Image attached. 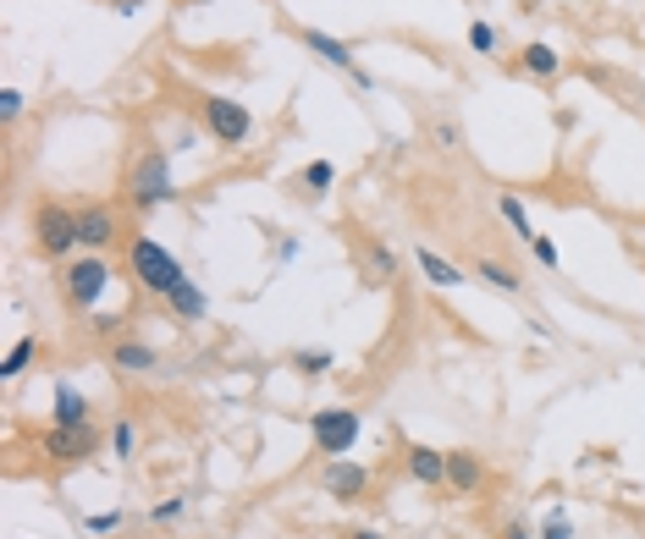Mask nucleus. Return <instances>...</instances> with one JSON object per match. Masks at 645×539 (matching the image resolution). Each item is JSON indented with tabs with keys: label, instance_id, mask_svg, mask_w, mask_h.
Here are the masks:
<instances>
[{
	"label": "nucleus",
	"instance_id": "f257e3e1",
	"mask_svg": "<svg viewBox=\"0 0 645 539\" xmlns=\"http://www.w3.org/2000/svg\"><path fill=\"white\" fill-rule=\"evenodd\" d=\"M127 276H133L138 292H149V298L166 303V298L188 281V270H183V259H177L172 248H160L154 237H133V248H127Z\"/></svg>",
	"mask_w": 645,
	"mask_h": 539
},
{
	"label": "nucleus",
	"instance_id": "72a5a7b5",
	"mask_svg": "<svg viewBox=\"0 0 645 539\" xmlns=\"http://www.w3.org/2000/svg\"><path fill=\"white\" fill-rule=\"evenodd\" d=\"M138 7H144V0H111V12H122V17H133Z\"/></svg>",
	"mask_w": 645,
	"mask_h": 539
},
{
	"label": "nucleus",
	"instance_id": "cd10ccee",
	"mask_svg": "<svg viewBox=\"0 0 645 539\" xmlns=\"http://www.w3.org/2000/svg\"><path fill=\"white\" fill-rule=\"evenodd\" d=\"M541 539H574V523H569V512H551V517H546V528H541Z\"/></svg>",
	"mask_w": 645,
	"mask_h": 539
},
{
	"label": "nucleus",
	"instance_id": "20e7f679",
	"mask_svg": "<svg viewBox=\"0 0 645 539\" xmlns=\"http://www.w3.org/2000/svg\"><path fill=\"white\" fill-rule=\"evenodd\" d=\"M111 259L106 253H84V259H66V270H61V298H66V309H95L100 298H106V287H111Z\"/></svg>",
	"mask_w": 645,
	"mask_h": 539
},
{
	"label": "nucleus",
	"instance_id": "c756f323",
	"mask_svg": "<svg viewBox=\"0 0 645 539\" xmlns=\"http://www.w3.org/2000/svg\"><path fill=\"white\" fill-rule=\"evenodd\" d=\"M89 325H95V336H111V341H116V336H122V325H127V314H95Z\"/></svg>",
	"mask_w": 645,
	"mask_h": 539
},
{
	"label": "nucleus",
	"instance_id": "7ed1b4c3",
	"mask_svg": "<svg viewBox=\"0 0 645 539\" xmlns=\"http://www.w3.org/2000/svg\"><path fill=\"white\" fill-rule=\"evenodd\" d=\"M199 122L221 149H244L255 143V111L232 95H199Z\"/></svg>",
	"mask_w": 645,
	"mask_h": 539
},
{
	"label": "nucleus",
	"instance_id": "bb28decb",
	"mask_svg": "<svg viewBox=\"0 0 645 539\" xmlns=\"http://www.w3.org/2000/svg\"><path fill=\"white\" fill-rule=\"evenodd\" d=\"M23 116V88H0V127H17Z\"/></svg>",
	"mask_w": 645,
	"mask_h": 539
},
{
	"label": "nucleus",
	"instance_id": "c85d7f7f",
	"mask_svg": "<svg viewBox=\"0 0 645 539\" xmlns=\"http://www.w3.org/2000/svg\"><path fill=\"white\" fill-rule=\"evenodd\" d=\"M530 253H535V264L557 270V242H551V237H530Z\"/></svg>",
	"mask_w": 645,
	"mask_h": 539
},
{
	"label": "nucleus",
	"instance_id": "4468645a",
	"mask_svg": "<svg viewBox=\"0 0 645 539\" xmlns=\"http://www.w3.org/2000/svg\"><path fill=\"white\" fill-rule=\"evenodd\" d=\"M50 424H95V402L77 391V386H55V408H50Z\"/></svg>",
	"mask_w": 645,
	"mask_h": 539
},
{
	"label": "nucleus",
	"instance_id": "473e14b6",
	"mask_svg": "<svg viewBox=\"0 0 645 539\" xmlns=\"http://www.w3.org/2000/svg\"><path fill=\"white\" fill-rule=\"evenodd\" d=\"M497 539H535V534H530L524 523H503V528H497Z\"/></svg>",
	"mask_w": 645,
	"mask_h": 539
},
{
	"label": "nucleus",
	"instance_id": "6ab92c4d",
	"mask_svg": "<svg viewBox=\"0 0 645 539\" xmlns=\"http://www.w3.org/2000/svg\"><path fill=\"white\" fill-rule=\"evenodd\" d=\"M524 72H530V77H541V83H551V77L562 72V55H557L551 45H541V39H535V45H524Z\"/></svg>",
	"mask_w": 645,
	"mask_h": 539
},
{
	"label": "nucleus",
	"instance_id": "f8f14e48",
	"mask_svg": "<svg viewBox=\"0 0 645 539\" xmlns=\"http://www.w3.org/2000/svg\"><path fill=\"white\" fill-rule=\"evenodd\" d=\"M409 479L425 490H447V452H436V446H409Z\"/></svg>",
	"mask_w": 645,
	"mask_h": 539
},
{
	"label": "nucleus",
	"instance_id": "423d86ee",
	"mask_svg": "<svg viewBox=\"0 0 645 539\" xmlns=\"http://www.w3.org/2000/svg\"><path fill=\"white\" fill-rule=\"evenodd\" d=\"M34 248L45 253V259H72L77 248V210H66L61 199H45L39 210H34Z\"/></svg>",
	"mask_w": 645,
	"mask_h": 539
},
{
	"label": "nucleus",
	"instance_id": "39448f33",
	"mask_svg": "<svg viewBox=\"0 0 645 539\" xmlns=\"http://www.w3.org/2000/svg\"><path fill=\"white\" fill-rule=\"evenodd\" d=\"M100 452V435L95 424H45L39 429V457L55 463V468H77Z\"/></svg>",
	"mask_w": 645,
	"mask_h": 539
},
{
	"label": "nucleus",
	"instance_id": "f03ea898",
	"mask_svg": "<svg viewBox=\"0 0 645 539\" xmlns=\"http://www.w3.org/2000/svg\"><path fill=\"white\" fill-rule=\"evenodd\" d=\"M127 204L133 210H160V204H177V183H172V154L166 149H144L127 165Z\"/></svg>",
	"mask_w": 645,
	"mask_h": 539
},
{
	"label": "nucleus",
	"instance_id": "f3484780",
	"mask_svg": "<svg viewBox=\"0 0 645 539\" xmlns=\"http://www.w3.org/2000/svg\"><path fill=\"white\" fill-rule=\"evenodd\" d=\"M166 309H172V314H177L183 325H199V319L210 314V298H204V292H199L194 281H183V287H177V292L166 298Z\"/></svg>",
	"mask_w": 645,
	"mask_h": 539
},
{
	"label": "nucleus",
	"instance_id": "aec40b11",
	"mask_svg": "<svg viewBox=\"0 0 645 539\" xmlns=\"http://www.w3.org/2000/svg\"><path fill=\"white\" fill-rule=\"evenodd\" d=\"M497 215H503V226H508L519 242H530V237H535V226H530V210H524V199H519V193H503V199H497Z\"/></svg>",
	"mask_w": 645,
	"mask_h": 539
},
{
	"label": "nucleus",
	"instance_id": "7c9ffc66",
	"mask_svg": "<svg viewBox=\"0 0 645 539\" xmlns=\"http://www.w3.org/2000/svg\"><path fill=\"white\" fill-rule=\"evenodd\" d=\"M122 523V512H95V517H84V534H111Z\"/></svg>",
	"mask_w": 645,
	"mask_h": 539
},
{
	"label": "nucleus",
	"instance_id": "2f4dec72",
	"mask_svg": "<svg viewBox=\"0 0 645 539\" xmlns=\"http://www.w3.org/2000/svg\"><path fill=\"white\" fill-rule=\"evenodd\" d=\"M436 143H447V149H458V143H463V133H458V122H436Z\"/></svg>",
	"mask_w": 645,
	"mask_h": 539
},
{
	"label": "nucleus",
	"instance_id": "412c9836",
	"mask_svg": "<svg viewBox=\"0 0 645 539\" xmlns=\"http://www.w3.org/2000/svg\"><path fill=\"white\" fill-rule=\"evenodd\" d=\"M34 352H39V336H17V341H12V352L0 358V380H17V375L34 364Z\"/></svg>",
	"mask_w": 645,
	"mask_h": 539
},
{
	"label": "nucleus",
	"instance_id": "9d476101",
	"mask_svg": "<svg viewBox=\"0 0 645 539\" xmlns=\"http://www.w3.org/2000/svg\"><path fill=\"white\" fill-rule=\"evenodd\" d=\"M116 210L111 204H84L77 210V242H84V253H106L116 242Z\"/></svg>",
	"mask_w": 645,
	"mask_h": 539
},
{
	"label": "nucleus",
	"instance_id": "6e6552de",
	"mask_svg": "<svg viewBox=\"0 0 645 539\" xmlns=\"http://www.w3.org/2000/svg\"><path fill=\"white\" fill-rule=\"evenodd\" d=\"M298 45L303 50H314L320 61H326V66H337V72H348L359 88H364V95H370V88H375V77L353 61V45L348 39H337V34H326V28H298Z\"/></svg>",
	"mask_w": 645,
	"mask_h": 539
},
{
	"label": "nucleus",
	"instance_id": "0eeeda50",
	"mask_svg": "<svg viewBox=\"0 0 645 539\" xmlns=\"http://www.w3.org/2000/svg\"><path fill=\"white\" fill-rule=\"evenodd\" d=\"M309 435L326 457H348L359 440V413L353 408H314L309 413Z\"/></svg>",
	"mask_w": 645,
	"mask_h": 539
},
{
	"label": "nucleus",
	"instance_id": "4be33fe9",
	"mask_svg": "<svg viewBox=\"0 0 645 539\" xmlns=\"http://www.w3.org/2000/svg\"><path fill=\"white\" fill-rule=\"evenodd\" d=\"M298 183H303V188L320 199V193H332V183H337V165H332V160H309Z\"/></svg>",
	"mask_w": 645,
	"mask_h": 539
},
{
	"label": "nucleus",
	"instance_id": "2eb2a0df",
	"mask_svg": "<svg viewBox=\"0 0 645 539\" xmlns=\"http://www.w3.org/2000/svg\"><path fill=\"white\" fill-rule=\"evenodd\" d=\"M414 264L425 270V281H431V287H447V292L469 281V270H458V264H452V259H442L436 248H420V253H414Z\"/></svg>",
	"mask_w": 645,
	"mask_h": 539
},
{
	"label": "nucleus",
	"instance_id": "f704fd0d",
	"mask_svg": "<svg viewBox=\"0 0 645 539\" xmlns=\"http://www.w3.org/2000/svg\"><path fill=\"white\" fill-rule=\"evenodd\" d=\"M348 539H386V534H375V528H348Z\"/></svg>",
	"mask_w": 645,
	"mask_h": 539
},
{
	"label": "nucleus",
	"instance_id": "dca6fc26",
	"mask_svg": "<svg viewBox=\"0 0 645 539\" xmlns=\"http://www.w3.org/2000/svg\"><path fill=\"white\" fill-rule=\"evenodd\" d=\"M469 276L486 281V287H497V292H524V276H519L513 264H503V259H474Z\"/></svg>",
	"mask_w": 645,
	"mask_h": 539
},
{
	"label": "nucleus",
	"instance_id": "b1692460",
	"mask_svg": "<svg viewBox=\"0 0 645 539\" xmlns=\"http://www.w3.org/2000/svg\"><path fill=\"white\" fill-rule=\"evenodd\" d=\"M293 364H298V375H332V352L326 347H303V352H293Z\"/></svg>",
	"mask_w": 645,
	"mask_h": 539
},
{
	"label": "nucleus",
	"instance_id": "a211bd4d",
	"mask_svg": "<svg viewBox=\"0 0 645 539\" xmlns=\"http://www.w3.org/2000/svg\"><path fill=\"white\" fill-rule=\"evenodd\" d=\"M364 264L375 281H397V248L381 242V237H364Z\"/></svg>",
	"mask_w": 645,
	"mask_h": 539
},
{
	"label": "nucleus",
	"instance_id": "393cba45",
	"mask_svg": "<svg viewBox=\"0 0 645 539\" xmlns=\"http://www.w3.org/2000/svg\"><path fill=\"white\" fill-rule=\"evenodd\" d=\"M183 512H188V501H183V496H166V501H154V506H149V523H154V528H172Z\"/></svg>",
	"mask_w": 645,
	"mask_h": 539
},
{
	"label": "nucleus",
	"instance_id": "a878e982",
	"mask_svg": "<svg viewBox=\"0 0 645 539\" xmlns=\"http://www.w3.org/2000/svg\"><path fill=\"white\" fill-rule=\"evenodd\" d=\"M469 50H480V55H497V28L492 23H469Z\"/></svg>",
	"mask_w": 645,
	"mask_h": 539
},
{
	"label": "nucleus",
	"instance_id": "ddd939ff",
	"mask_svg": "<svg viewBox=\"0 0 645 539\" xmlns=\"http://www.w3.org/2000/svg\"><path fill=\"white\" fill-rule=\"evenodd\" d=\"M480 485H486V463H480L474 452H447V490L452 496H474Z\"/></svg>",
	"mask_w": 645,
	"mask_h": 539
},
{
	"label": "nucleus",
	"instance_id": "9b49d317",
	"mask_svg": "<svg viewBox=\"0 0 645 539\" xmlns=\"http://www.w3.org/2000/svg\"><path fill=\"white\" fill-rule=\"evenodd\" d=\"M106 358H111V369H122V375H160V352L149 341H138V336H116L106 347Z\"/></svg>",
	"mask_w": 645,
	"mask_h": 539
},
{
	"label": "nucleus",
	"instance_id": "1a4fd4ad",
	"mask_svg": "<svg viewBox=\"0 0 645 539\" xmlns=\"http://www.w3.org/2000/svg\"><path fill=\"white\" fill-rule=\"evenodd\" d=\"M320 490H326L332 501H343V506H353V501L370 496V468L353 463V457H332L326 474H320Z\"/></svg>",
	"mask_w": 645,
	"mask_h": 539
},
{
	"label": "nucleus",
	"instance_id": "5701e85b",
	"mask_svg": "<svg viewBox=\"0 0 645 539\" xmlns=\"http://www.w3.org/2000/svg\"><path fill=\"white\" fill-rule=\"evenodd\" d=\"M106 446H111V457H116V463H133V457H138V424H127V418H122V424L111 429V440H106Z\"/></svg>",
	"mask_w": 645,
	"mask_h": 539
}]
</instances>
